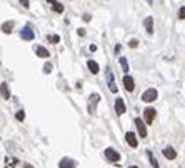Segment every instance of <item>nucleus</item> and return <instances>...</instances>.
<instances>
[{
    "label": "nucleus",
    "mask_w": 185,
    "mask_h": 168,
    "mask_svg": "<svg viewBox=\"0 0 185 168\" xmlns=\"http://www.w3.org/2000/svg\"><path fill=\"white\" fill-rule=\"evenodd\" d=\"M105 157H107V160L115 161V163H117V161H120V158H122L119 151L113 150V148H107V150H105Z\"/></svg>",
    "instance_id": "obj_7"
},
{
    "label": "nucleus",
    "mask_w": 185,
    "mask_h": 168,
    "mask_svg": "<svg viewBox=\"0 0 185 168\" xmlns=\"http://www.w3.org/2000/svg\"><path fill=\"white\" fill-rule=\"evenodd\" d=\"M23 166H25V168H32V166H30L29 163H25V165H23Z\"/></svg>",
    "instance_id": "obj_32"
},
{
    "label": "nucleus",
    "mask_w": 185,
    "mask_h": 168,
    "mask_svg": "<svg viewBox=\"0 0 185 168\" xmlns=\"http://www.w3.org/2000/svg\"><path fill=\"white\" fill-rule=\"evenodd\" d=\"M20 37H22L23 40H27V42H30V40L35 38V33H33V30L27 25V27H23V29L20 30Z\"/></svg>",
    "instance_id": "obj_6"
},
{
    "label": "nucleus",
    "mask_w": 185,
    "mask_h": 168,
    "mask_svg": "<svg viewBox=\"0 0 185 168\" xmlns=\"http://www.w3.org/2000/svg\"><path fill=\"white\" fill-rule=\"evenodd\" d=\"M35 53L39 55L40 58H48V57H50L48 50H47V48H44L42 45H37V47H35Z\"/></svg>",
    "instance_id": "obj_14"
},
{
    "label": "nucleus",
    "mask_w": 185,
    "mask_h": 168,
    "mask_svg": "<svg viewBox=\"0 0 185 168\" xmlns=\"http://www.w3.org/2000/svg\"><path fill=\"white\" fill-rule=\"evenodd\" d=\"M135 125H137V130H138V136L140 138H145L147 136V123L143 122V120H140V118H135Z\"/></svg>",
    "instance_id": "obj_5"
},
{
    "label": "nucleus",
    "mask_w": 185,
    "mask_h": 168,
    "mask_svg": "<svg viewBox=\"0 0 185 168\" xmlns=\"http://www.w3.org/2000/svg\"><path fill=\"white\" fill-rule=\"evenodd\" d=\"M162 153H163V157L167 158V160H175V158H177V151H175L172 147H165Z\"/></svg>",
    "instance_id": "obj_12"
},
{
    "label": "nucleus",
    "mask_w": 185,
    "mask_h": 168,
    "mask_svg": "<svg viewBox=\"0 0 185 168\" xmlns=\"http://www.w3.org/2000/svg\"><path fill=\"white\" fill-rule=\"evenodd\" d=\"M20 5H23L25 8H29L30 7V2H29V0H20Z\"/></svg>",
    "instance_id": "obj_27"
},
{
    "label": "nucleus",
    "mask_w": 185,
    "mask_h": 168,
    "mask_svg": "<svg viewBox=\"0 0 185 168\" xmlns=\"http://www.w3.org/2000/svg\"><path fill=\"white\" fill-rule=\"evenodd\" d=\"M128 47H130V48H137L138 47V40H130V42H128Z\"/></svg>",
    "instance_id": "obj_25"
},
{
    "label": "nucleus",
    "mask_w": 185,
    "mask_h": 168,
    "mask_svg": "<svg viewBox=\"0 0 185 168\" xmlns=\"http://www.w3.org/2000/svg\"><path fill=\"white\" fill-rule=\"evenodd\" d=\"M98 102H100V95H98V93H92L90 98H88V113H90V115L95 113Z\"/></svg>",
    "instance_id": "obj_2"
},
{
    "label": "nucleus",
    "mask_w": 185,
    "mask_h": 168,
    "mask_svg": "<svg viewBox=\"0 0 185 168\" xmlns=\"http://www.w3.org/2000/svg\"><path fill=\"white\" fill-rule=\"evenodd\" d=\"M84 20H85V22H90V15L85 14V15H84Z\"/></svg>",
    "instance_id": "obj_30"
},
{
    "label": "nucleus",
    "mask_w": 185,
    "mask_h": 168,
    "mask_svg": "<svg viewBox=\"0 0 185 168\" xmlns=\"http://www.w3.org/2000/svg\"><path fill=\"white\" fill-rule=\"evenodd\" d=\"M145 2H147L149 5H152V4H153V0H145Z\"/></svg>",
    "instance_id": "obj_31"
},
{
    "label": "nucleus",
    "mask_w": 185,
    "mask_h": 168,
    "mask_svg": "<svg viewBox=\"0 0 185 168\" xmlns=\"http://www.w3.org/2000/svg\"><path fill=\"white\" fill-rule=\"evenodd\" d=\"M50 72H52V63H50V62H47V63L44 65V73H47V75H48Z\"/></svg>",
    "instance_id": "obj_22"
},
{
    "label": "nucleus",
    "mask_w": 185,
    "mask_h": 168,
    "mask_svg": "<svg viewBox=\"0 0 185 168\" xmlns=\"http://www.w3.org/2000/svg\"><path fill=\"white\" fill-rule=\"evenodd\" d=\"M77 33H79L80 37H84V35H85V30H84V29H79V30H77Z\"/></svg>",
    "instance_id": "obj_28"
},
{
    "label": "nucleus",
    "mask_w": 185,
    "mask_h": 168,
    "mask_svg": "<svg viewBox=\"0 0 185 168\" xmlns=\"http://www.w3.org/2000/svg\"><path fill=\"white\" fill-rule=\"evenodd\" d=\"M0 97H4V100H8V98H10V90H8V85L5 82L0 85Z\"/></svg>",
    "instance_id": "obj_15"
},
{
    "label": "nucleus",
    "mask_w": 185,
    "mask_h": 168,
    "mask_svg": "<svg viewBox=\"0 0 185 168\" xmlns=\"http://www.w3.org/2000/svg\"><path fill=\"white\" fill-rule=\"evenodd\" d=\"M77 166V161L75 160H70V158H62L60 163H58V168H75Z\"/></svg>",
    "instance_id": "obj_11"
},
{
    "label": "nucleus",
    "mask_w": 185,
    "mask_h": 168,
    "mask_svg": "<svg viewBox=\"0 0 185 168\" xmlns=\"http://www.w3.org/2000/svg\"><path fill=\"white\" fill-rule=\"evenodd\" d=\"M125 110H127V107H125L123 98H115V113L117 115H123Z\"/></svg>",
    "instance_id": "obj_10"
},
{
    "label": "nucleus",
    "mask_w": 185,
    "mask_h": 168,
    "mask_svg": "<svg viewBox=\"0 0 185 168\" xmlns=\"http://www.w3.org/2000/svg\"><path fill=\"white\" fill-rule=\"evenodd\" d=\"M155 115H157V110L152 107H147L145 110H143V120H145L147 125H152L153 120H155Z\"/></svg>",
    "instance_id": "obj_3"
},
{
    "label": "nucleus",
    "mask_w": 185,
    "mask_h": 168,
    "mask_svg": "<svg viewBox=\"0 0 185 168\" xmlns=\"http://www.w3.org/2000/svg\"><path fill=\"white\" fill-rule=\"evenodd\" d=\"M157 97H159V92L155 88H147L143 92V95H142V100L147 102V103H152V102L157 100Z\"/></svg>",
    "instance_id": "obj_1"
},
{
    "label": "nucleus",
    "mask_w": 185,
    "mask_h": 168,
    "mask_svg": "<svg viewBox=\"0 0 185 168\" xmlns=\"http://www.w3.org/2000/svg\"><path fill=\"white\" fill-rule=\"evenodd\" d=\"M48 4H52V8H54L57 14H62L63 12V5L60 4V2H57V0H47Z\"/></svg>",
    "instance_id": "obj_18"
},
{
    "label": "nucleus",
    "mask_w": 185,
    "mask_h": 168,
    "mask_svg": "<svg viewBox=\"0 0 185 168\" xmlns=\"http://www.w3.org/2000/svg\"><path fill=\"white\" fill-rule=\"evenodd\" d=\"M48 40H50L52 43H58L60 42V37L58 35H48Z\"/></svg>",
    "instance_id": "obj_23"
},
{
    "label": "nucleus",
    "mask_w": 185,
    "mask_h": 168,
    "mask_svg": "<svg viewBox=\"0 0 185 168\" xmlns=\"http://www.w3.org/2000/svg\"><path fill=\"white\" fill-rule=\"evenodd\" d=\"M87 67H88V70H90L94 75H97L98 72H100V67H98V63L95 60H88L87 62Z\"/></svg>",
    "instance_id": "obj_16"
},
{
    "label": "nucleus",
    "mask_w": 185,
    "mask_h": 168,
    "mask_svg": "<svg viewBox=\"0 0 185 168\" xmlns=\"http://www.w3.org/2000/svg\"><path fill=\"white\" fill-rule=\"evenodd\" d=\"M15 118H17L18 122H23V120H25V111H23V110H18L17 113H15Z\"/></svg>",
    "instance_id": "obj_21"
},
{
    "label": "nucleus",
    "mask_w": 185,
    "mask_h": 168,
    "mask_svg": "<svg viewBox=\"0 0 185 168\" xmlns=\"http://www.w3.org/2000/svg\"><path fill=\"white\" fill-rule=\"evenodd\" d=\"M147 153H149V160H150V165H152V168H160L159 161H157V158L153 157V153L150 150H147Z\"/></svg>",
    "instance_id": "obj_19"
},
{
    "label": "nucleus",
    "mask_w": 185,
    "mask_h": 168,
    "mask_svg": "<svg viewBox=\"0 0 185 168\" xmlns=\"http://www.w3.org/2000/svg\"><path fill=\"white\" fill-rule=\"evenodd\" d=\"M125 140H127V143L130 145L132 148H137L138 147V140H137V135H135L134 132H127L125 133Z\"/></svg>",
    "instance_id": "obj_9"
},
{
    "label": "nucleus",
    "mask_w": 185,
    "mask_h": 168,
    "mask_svg": "<svg viewBox=\"0 0 185 168\" xmlns=\"http://www.w3.org/2000/svg\"><path fill=\"white\" fill-rule=\"evenodd\" d=\"M7 163H8V166H15L18 163V160L17 158H7Z\"/></svg>",
    "instance_id": "obj_24"
},
{
    "label": "nucleus",
    "mask_w": 185,
    "mask_h": 168,
    "mask_svg": "<svg viewBox=\"0 0 185 168\" xmlns=\"http://www.w3.org/2000/svg\"><path fill=\"white\" fill-rule=\"evenodd\" d=\"M107 83H109V88L112 93H117V85H115V78H113V72L110 70V67H107Z\"/></svg>",
    "instance_id": "obj_4"
},
{
    "label": "nucleus",
    "mask_w": 185,
    "mask_h": 168,
    "mask_svg": "<svg viewBox=\"0 0 185 168\" xmlns=\"http://www.w3.org/2000/svg\"><path fill=\"white\" fill-rule=\"evenodd\" d=\"M14 25H15V23H14L12 20H8V22H5V23H2V32L7 33V35H8V33H12V30H14Z\"/></svg>",
    "instance_id": "obj_17"
},
{
    "label": "nucleus",
    "mask_w": 185,
    "mask_h": 168,
    "mask_svg": "<svg viewBox=\"0 0 185 168\" xmlns=\"http://www.w3.org/2000/svg\"><path fill=\"white\" fill-rule=\"evenodd\" d=\"M143 27H145L147 33L152 35V33H153V18L152 17H145V18H143Z\"/></svg>",
    "instance_id": "obj_13"
},
{
    "label": "nucleus",
    "mask_w": 185,
    "mask_h": 168,
    "mask_svg": "<svg viewBox=\"0 0 185 168\" xmlns=\"http://www.w3.org/2000/svg\"><path fill=\"white\" fill-rule=\"evenodd\" d=\"M130 168H138V166H135V165H134V166H130Z\"/></svg>",
    "instance_id": "obj_33"
},
{
    "label": "nucleus",
    "mask_w": 185,
    "mask_h": 168,
    "mask_svg": "<svg viewBox=\"0 0 185 168\" xmlns=\"http://www.w3.org/2000/svg\"><path fill=\"white\" fill-rule=\"evenodd\" d=\"M119 62H120V67H122V70H123V72H128V62H127V58H125V57H120Z\"/></svg>",
    "instance_id": "obj_20"
},
{
    "label": "nucleus",
    "mask_w": 185,
    "mask_h": 168,
    "mask_svg": "<svg viewBox=\"0 0 185 168\" xmlns=\"http://www.w3.org/2000/svg\"><path fill=\"white\" fill-rule=\"evenodd\" d=\"M123 87H125V90L127 92H134V88H135V80L132 78L130 75H123Z\"/></svg>",
    "instance_id": "obj_8"
},
{
    "label": "nucleus",
    "mask_w": 185,
    "mask_h": 168,
    "mask_svg": "<svg viewBox=\"0 0 185 168\" xmlns=\"http://www.w3.org/2000/svg\"><path fill=\"white\" fill-rule=\"evenodd\" d=\"M178 18H180V20L185 18V7H180V10H178Z\"/></svg>",
    "instance_id": "obj_26"
},
{
    "label": "nucleus",
    "mask_w": 185,
    "mask_h": 168,
    "mask_svg": "<svg viewBox=\"0 0 185 168\" xmlns=\"http://www.w3.org/2000/svg\"><path fill=\"white\" fill-rule=\"evenodd\" d=\"M120 50H122V45H115V53H120Z\"/></svg>",
    "instance_id": "obj_29"
}]
</instances>
